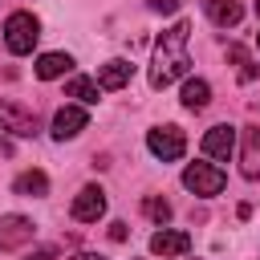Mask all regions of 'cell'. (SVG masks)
Here are the masks:
<instances>
[{
  "label": "cell",
  "instance_id": "obj_11",
  "mask_svg": "<svg viewBox=\"0 0 260 260\" xmlns=\"http://www.w3.org/2000/svg\"><path fill=\"white\" fill-rule=\"evenodd\" d=\"M32 240V219L24 215H0V248H20Z\"/></svg>",
  "mask_w": 260,
  "mask_h": 260
},
{
  "label": "cell",
  "instance_id": "obj_23",
  "mask_svg": "<svg viewBox=\"0 0 260 260\" xmlns=\"http://www.w3.org/2000/svg\"><path fill=\"white\" fill-rule=\"evenodd\" d=\"M256 16H260V0H256Z\"/></svg>",
  "mask_w": 260,
  "mask_h": 260
},
{
  "label": "cell",
  "instance_id": "obj_8",
  "mask_svg": "<svg viewBox=\"0 0 260 260\" xmlns=\"http://www.w3.org/2000/svg\"><path fill=\"white\" fill-rule=\"evenodd\" d=\"M85 122H89V114L81 110V106H61L57 114H53V138H77L81 130H85Z\"/></svg>",
  "mask_w": 260,
  "mask_h": 260
},
{
  "label": "cell",
  "instance_id": "obj_4",
  "mask_svg": "<svg viewBox=\"0 0 260 260\" xmlns=\"http://www.w3.org/2000/svg\"><path fill=\"white\" fill-rule=\"evenodd\" d=\"M223 171L219 167H211V162H191L187 171H183V187L187 191H195V195H219L223 191Z\"/></svg>",
  "mask_w": 260,
  "mask_h": 260
},
{
  "label": "cell",
  "instance_id": "obj_14",
  "mask_svg": "<svg viewBox=\"0 0 260 260\" xmlns=\"http://www.w3.org/2000/svg\"><path fill=\"white\" fill-rule=\"evenodd\" d=\"M73 69V57L69 53H45L41 61H37V77L41 81H53V77H61V73H69Z\"/></svg>",
  "mask_w": 260,
  "mask_h": 260
},
{
  "label": "cell",
  "instance_id": "obj_3",
  "mask_svg": "<svg viewBox=\"0 0 260 260\" xmlns=\"http://www.w3.org/2000/svg\"><path fill=\"white\" fill-rule=\"evenodd\" d=\"M146 146H150V154H154V158L175 162V158H183L187 138H183V130H179V126H154V130L146 134Z\"/></svg>",
  "mask_w": 260,
  "mask_h": 260
},
{
  "label": "cell",
  "instance_id": "obj_5",
  "mask_svg": "<svg viewBox=\"0 0 260 260\" xmlns=\"http://www.w3.org/2000/svg\"><path fill=\"white\" fill-rule=\"evenodd\" d=\"M0 130H8V134H16V138H32V134L41 130V122H37L32 110H24V106L0 98Z\"/></svg>",
  "mask_w": 260,
  "mask_h": 260
},
{
  "label": "cell",
  "instance_id": "obj_6",
  "mask_svg": "<svg viewBox=\"0 0 260 260\" xmlns=\"http://www.w3.org/2000/svg\"><path fill=\"white\" fill-rule=\"evenodd\" d=\"M69 211H73L77 223H98L102 211H106V191H102V187H81Z\"/></svg>",
  "mask_w": 260,
  "mask_h": 260
},
{
  "label": "cell",
  "instance_id": "obj_22",
  "mask_svg": "<svg viewBox=\"0 0 260 260\" xmlns=\"http://www.w3.org/2000/svg\"><path fill=\"white\" fill-rule=\"evenodd\" d=\"M69 260H102V256H93V252H77V256H69Z\"/></svg>",
  "mask_w": 260,
  "mask_h": 260
},
{
  "label": "cell",
  "instance_id": "obj_20",
  "mask_svg": "<svg viewBox=\"0 0 260 260\" xmlns=\"http://www.w3.org/2000/svg\"><path fill=\"white\" fill-rule=\"evenodd\" d=\"M24 260H53V248H37V252H28Z\"/></svg>",
  "mask_w": 260,
  "mask_h": 260
},
{
  "label": "cell",
  "instance_id": "obj_9",
  "mask_svg": "<svg viewBox=\"0 0 260 260\" xmlns=\"http://www.w3.org/2000/svg\"><path fill=\"white\" fill-rule=\"evenodd\" d=\"M236 134H240V130H232V126H211V130L203 134V154L228 162V158L236 154Z\"/></svg>",
  "mask_w": 260,
  "mask_h": 260
},
{
  "label": "cell",
  "instance_id": "obj_19",
  "mask_svg": "<svg viewBox=\"0 0 260 260\" xmlns=\"http://www.w3.org/2000/svg\"><path fill=\"white\" fill-rule=\"evenodd\" d=\"M146 4H150L154 12H175V8L183 4V0H146Z\"/></svg>",
  "mask_w": 260,
  "mask_h": 260
},
{
  "label": "cell",
  "instance_id": "obj_10",
  "mask_svg": "<svg viewBox=\"0 0 260 260\" xmlns=\"http://www.w3.org/2000/svg\"><path fill=\"white\" fill-rule=\"evenodd\" d=\"M187 248H191V236H187V232H171V228H162V232L150 236V252L162 256V260H171V256H187Z\"/></svg>",
  "mask_w": 260,
  "mask_h": 260
},
{
  "label": "cell",
  "instance_id": "obj_13",
  "mask_svg": "<svg viewBox=\"0 0 260 260\" xmlns=\"http://www.w3.org/2000/svg\"><path fill=\"white\" fill-rule=\"evenodd\" d=\"M12 191L16 195H28V199H41V195H49V175L45 171H24V175H16Z\"/></svg>",
  "mask_w": 260,
  "mask_h": 260
},
{
  "label": "cell",
  "instance_id": "obj_17",
  "mask_svg": "<svg viewBox=\"0 0 260 260\" xmlns=\"http://www.w3.org/2000/svg\"><path fill=\"white\" fill-rule=\"evenodd\" d=\"M65 98H77L81 106H93V102H98V85H93L89 77H73V81L65 85Z\"/></svg>",
  "mask_w": 260,
  "mask_h": 260
},
{
  "label": "cell",
  "instance_id": "obj_12",
  "mask_svg": "<svg viewBox=\"0 0 260 260\" xmlns=\"http://www.w3.org/2000/svg\"><path fill=\"white\" fill-rule=\"evenodd\" d=\"M199 4H203L207 20L219 24V28H232V24H240V16H244V4H240V0H199Z\"/></svg>",
  "mask_w": 260,
  "mask_h": 260
},
{
  "label": "cell",
  "instance_id": "obj_2",
  "mask_svg": "<svg viewBox=\"0 0 260 260\" xmlns=\"http://www.w3.org/2000/svg\"><path fill=\"white\" fill-rule=\"evenodd\" d=\"M37 37H41V24H37L32 12H12V16L4 20V45H8V53H16V57L32 53Z\"/></svg>",
  "mask_w": 260,
  "mask_h": 260
},
{
  "label": "cell",
  "instance_id": "obj_15",
  "mask_svg": "<svg viewBox=\"0 0 260 260\" xmlns=\"http://www.w3.org/2000/svg\"><path fill=\"white\" fill-rule=\"evenodd\" d=\"M130 81V65L126 61H106L98 69V89H122Z\"/></svg>",
  "mask_w": 260,
  "mask_h": 260
},
{
  "label": "cell",
  "instance_id": "obj_24",
  "mask_svg": "<svg viewBox=\"0 0 260 260\" xmlns=\"http://www.w3.org/2000/svg\"><path fill=\"white\" fill-rule=\"evenodd\" d=\"M256 45H260V37H256Z\"/></svg>",
  "mask_w": 260,
  "mask_h": 260
},
{
  "label": "cell",
  "instance_id": "obj_18",
  "mask_svg": "<svg viewBox=\"0 0 260 260\" xmlns=\"http://www.w3.org/2000/svg\"><path fill=\"white\" fill-rule=\"evenodd\" d=\"M142 211H146L154 223H167V219H171V203H167V199H146Z\"/></svg>",
  "mask_w": 260,
  "mask_h": 260
},
{
  "label": "cell",
  "instance_id": "obj_7",
  "mask_svg": "<svg viewBox=\"0 0 260 260\" xmlns=\"http://www.w3.org/2000/svg\"><path fill=\"white\" fill-rule=\"evenodd\" d=\"M240 171L244 179H260V126L240 130Z\"/></svg>",
  "mask_w": 260,
  "mask_h": 260
},
{
  "label": "cell",
  "instance_id": "obj_1",
  "mask_svg": "<svg viewBox=\"0 0 260 260\" xmlns=\"http://www.w3.org/2000/svg\"><path fill=\"white\" fill-rule=\"evenodd\" d=\"M187 37H191V24H187V20L171 24V28L158 37L154 61H150V89H167L171 81H179V77L187 73V65H191V57H187Z\"/></svg>",
  "mask_w": 260,
  "mask_h": 260
},
{
  "label": "cell",
  "instance_id": "obj_16",
  "mask_svg": "<svg viewBox=\"0 0 260 260\" xmlns=\"http://www.w3.org/2000/svg\"><path fill=\"white\" fill-rule=\"evenodd\" d=\"M207 102H211V85H207L203 77H191V81L183 85V106H187V110H203Z\"/></svg>",
  "mask_w": 260,
  "mask_h": 260
},
{
  "label": "cell",
  "instance_id": "obj_21",
  "mask_svg": "<svg viewBox=\"0 0 260 260\" xmlns=\"http://www.w3.org/2000/svg\"><path fill=\"white\" fill-rule=\"evenodd\" d=\"M110 240H126V223H110Z\"/></svg>",
  "mask_w": 260,
  "mask_h": 260
}]
</instances>
